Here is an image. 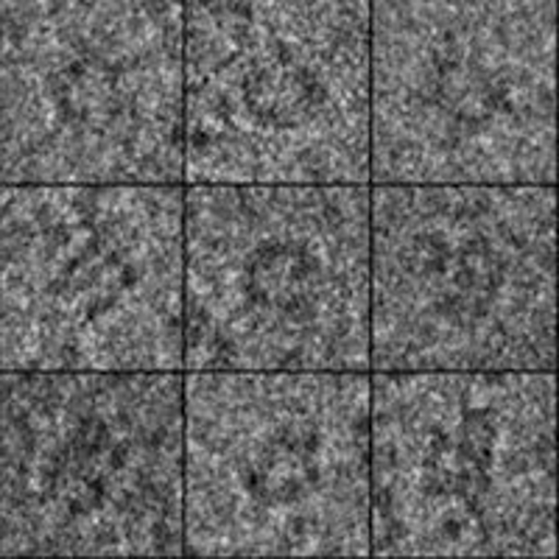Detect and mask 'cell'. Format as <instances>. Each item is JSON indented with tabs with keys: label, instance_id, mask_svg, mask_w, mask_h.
Segmentation results:
<instances>
[{
	"label": "cell",
	"instance_id": "cell-2",
	"mask_svg": "<svg viewBox=\"0 0 559 559\" xmlns=\"http://www.w3.org/2000/svg\"><path fill=\"white\" fill-rule=\"evenodd\" d=\"M369 372H182V559H372Z\"/></svg>",
	"mask_w": 559,
	"mask_h": 559
},
{
	"label": "cell",
	"instance_id": "cell-7",
	"mask_svg": "<svg viewBox=\"0 0 559 559\" xmlns=\"http://www.w3.org/2000/svg\"><path fill=\"white\" fill-rule=\"evenodd\" d=\"M185 182L372 185V3H191Z\"/></svg>",
	"mask_w": 559,
	"mask_h": 559
},
{
	"label": "cell",
	"instance_id": "cell-1",
	"mask_svg": "<svg viewBox=\"0 0 559 559\" xmlns=\"http://www.w3.org/2000/svg\"><path fill=\"white\" fill-rule=\"evenodd\" d=\"M372 185H188L182 372H369Z\"/></svg>",
	"mask_w": 559,
	"mask_h": 559
},
{
	"label": "cell",
	"instance_id": "cell-3",
	"mask_svg": "<svg viewBox=\"0 0 559 559\" xmlns=\"http://www.w3.org/2000/svg\"><path fill=\"white\" fill-rule=\"evenodd\" d=\"M372 559H557L554 372H369Z\"/></svg>",
	"mask_w": 559,
	"mask_h": 559
},
{
	"label": "cell",
	"instance_id": "cell-4",
	"mask_svg": "<svg viewBox=\"0 0 559 559\" xmlns=\"http://www.w3.org/2000/svg\"><path fill=\"white\" fill-rule=\"evenodd\" d=\"M369 241V372H554V188L372 185Z\"/></svg>",
	"mask_w": 559,
	"mask_h": 559
},
{
	"label": "cell",
	"instance_id": "cell-5",
	"mask_svg": "<svg viewBox=\"0 0 559 559\" xmlns=\"http://www.w3.org/2000/svg\"><path fill=\"white\" fill-rule=\"evenodd\" d=\"M182 185H0V372H182Z\"/></svg>",
	"mask_w": 559,
	"mask_h": 559
},
{
	"label": "cell",
	"instance_id": "cell-6",
	"mask_svg": "<svg viewBox=\"0 0 559 559\" xmlns=\"http://www.w3.org/2000/svg\"><path fill=\"white\" fill-rule=\"evenodd\" d=\"M182 372H0V559H182Z\"/></svg>",
	"mask_w": 559,
	"mask_h": 559
},
{
	"label": "cell",
	"instance_id": "cell-8",
	"mask_svg": "<svg viewBox=\"0 0 559 559\" xmlns=\"http://www.w3.org/2000/svg\"><path fill=\"white\" fill-rule=\"evenodd\" d=\"M557 7L372 3V185L554 188Z\"/></svg>",
	"mask_w": 559,
	"mask_h": 559
},
{
	"label": "cell",
	"instance_id": "cell-9",
	"mask_svg": "<svg viewBox=\"0 0 559 559\" xmlns=\"http://www.w3.org/2000/svg\"><path fill=\"white\" fill-rule=\"evenodd\" d=\"M179 3H0V185H182Z\"/></svg>",
	"mask_w": 559,
	"mask_h": 559
}]
</instances>
